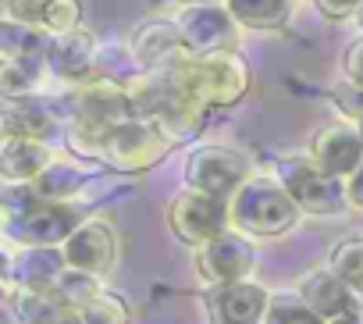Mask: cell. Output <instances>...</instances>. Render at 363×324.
Here are the masks:
<instances>
[{
	"label": "cell",
	"mask_w": 363,
	"mask_h": 324,
	"mask_svg": "<svg viewBox=\"0 0 363 324\" xmlns=\"http://www.w3.org/2000/svg\"><path fill=\"white\" fill-rule=\"evenodd\" d=\"M289 200L299 207V214H313V218H335L349 211L345 200V182L320 172L310 157H281L274 160V175H271Z\"/></svg>",
	"instance_id": "obj_5"
},
{
	"label": "cell",
	"mask_w": 363,
	"mask_h": 324,
	"mask_svg": "<svg viewBox=\"0 0 363 324\" xmlns=\"http://www.w3.org/2000/svg\"><path fill=\"white\" fill-rule=\"evenodd\" d=\"M43 200L33 193V186H4L0 189V218L4 221H15V218H26L29 211H36Z\"/></svg>",
	"instance_id": "obj_29"
},
{
	"label": "cell",
	"mask_w": 363,
	"mask_h": 324,
	"mask_svg": "<svg viewBox=\"0 0 363 324\" xmlns=\"http://www.w3.org/2000/svg\"><path fill=\"white\" fill-rule=\"evenodd\" d=\"M178 40L186 47L189 57L200 54H218V50H235V36L242 33L235 18L228 15L225 4H193V8H178L171 15Z\"/></svg>",
	"instance_id": "obj_9"
},
{
	"label": "cell",
	"mask_w": 363,
	"mask_h": 324,
	"mask_svg": "<svg viewBox=\"0 0 363 324\" xmlns=\"http://www.w3.org/2000/svg\"><path fill=\"white\" fill-rule=\"evenodd\" d=\"M296 296H299V299H303V306H306L310 313H317L324 324L342 320V317H359V313H363L359 296H356V292H349V289H345V285L328 271V267L303 274V278H299Z\"/></svg>",
	"instance_id": "obj_16"
},
{
	"label": "cell",
	"mask_w": 363,
	"mask_h": 324,
	"mask_svg": "<svg viewBox=\"0 0 363 324\" xmlns=\"http://www.w3.org/2000/svg\"><path fill=\"white\" fill-rule=\"evenodd\" d=\"M50 72L43 57H0V96L8 104L40 100L47 93Z\"/></svg>",
	"instance_id": "obj_20"
},
{
	"label": "cell",
	"mask_w": 363,
	"mask_h": 324,
	"mask_svg": "<svg viewBox=\"0 0 363 324\" xmlns=\"http://www.w3.org/2000/svg\"><path fill=\"white\" fill-rule=\"evenodd\" d=\"M193 264L196 274L218 289V285H235V281H250L257 271V242H250L239 232H221L211 242L193 250Z\"/></svg>",
	"instance_id": "obj_8"
},
{
	"label": "cell",
	"mask_w": 363,
	"mask_h": 324,
	"mask_svg": "<svg viewBox=\"0 0 363 324\" xmlns=\"http://www.w3.org/2000/svg\"><path fill=\"white\" fill-rule=\"evenodd\" d=\"M96 40L86 33V29H75L68 36H50L47 43V72L50 79H57L61 86L75 89V86H86L93 79V65H96Z\"/></svg>",
	"instance_id": "obj_14"
},
{
	"label": "cell",
	"mask_w": 363,
	"mask_h": 324,
	"mask_svg": "<svg viewBox=\"0 0 363 324\" xmlns=\"http://www.w3.org/2000/svg\"><path fill=\"white\" fill-rule=\"evenodd\" d=\"M171 75L207 114L235 107L253 86V72H250V65L242 61L239 50H218V54L186 57L182 65L171 68Z\"/></svg>",
	"instance_id": "obj_1"
},
{
	"label": "cell",
	"mask_w": 363,
	"mask_h": 324,
	"mask_svg": "<svg viewBox=\"0 0 363 324\" xmlns=\"http://www.w3.org/2000/svg\"><path fill=\"white\" fill-rule=\"evenodd\" d=\"M335 107L342 111V118H349V125H356L363 118V89H352V86H338L335 93Z\"/></svg>",
	"instance_id": "obj_32"
},
{
	"label": "cell",
	"mask_w": 363,
	"mask_h": 324,
	"mask_svg": "<svg viewBox=\"0 0 363 324\" xmlns=\"http://www.w3.org/2000/svg\"><path fill=\"white\" fill-rule=\"evenodd\" d=\"M328 271L349 292H356L363 299V235H349V239L335 242L328 253Z\"/></svg>",
	"instance_id": "obj_24"
},
{
	"label": "cell",
	"mask_w": 363,
	"mask_h": 324,
	"mask_svg": "<svg viewBox=\"0 0 363 324\" xmlns=\"http://www.w3.org/2000/svg\"><path fill=\"white\" fill-rule=\"evenodd\" d=\"M253 164L250 157L232 150V146H196L186 157V168H182V179H186V189L214 196V200H232L250 179H253Z\"/></svg>",
	"instance_id": "obj_6"
},
{
	"label": "cell",
	"mask_w": 363,
	"mask_h": 324,
	"mask_svg": "<svg viewBox=\"0 0 363 324\" xmlns=\"http://www.w3.org/2000/svg\"><path fill=\"white\" fill-rule=\"evenodd\" d=\"M299 207L271 175H253L232 200H228V225L232 232L257 239H281L299 225Z\"/></svg>",
	"instance_id": "obj_3"
},
{
	"label": "cell",
	"mask_w": 363,
	"mask_h": 324,
	"mask_svg": "<svg viewBox=\"0 0 363 324\" xmlns=\"http://www.w3.org/2000/svg\"><path fill=\"white\" fill-rule=\"evenodd\" d=\"M50 36L18 26L11 18H0V57H43Z\"/></svg>",
	"instance_id": "obj_25"
},
{
	"label": "cell",
	"mask_w": 363,
	"mask_h": 324,
	"mask_svg": "<svg viewBox=\"0 0 363 324\" xmlns=\"http://www.w3.org/2000/svg\"><path fill=\"white\" fill-rule=\"evenodd\" d=\"M61 257L68 271L104 278L118 260V232L107 218H82L79 228L61 242Z\"/></svg>",
	"instance_id": "obj_10"
},
{
	"label": "cell",
	"mask_w": 363,
	"mask_h": 324,
	"mask_svg": "<svg viewBox=\"0 0 363 324\" xmlns=\"http://www.w3.org/2000/svg\"><path fill=\"white\" fill-rule=\"evenodd\" d=\"M8 267H11V257H8L4 250H0V281H4V278H8Z\"/></svg>",
	"instance_id": "obj_37"
},
{
	"label": "cell",
	"mask_w": 363,
	"mask_h": 324,
	"mask_svg": "<svg viewBox=\"0 0 363 324\" xmlns=\"http://www.w3.org/2000/svg\"><path fill=\"white\" fill-rule=\"evenodd\" d=\"M50 146L36 139H18L0 153V175L8 186H33V179L50 164Z\"/></svg>",
	"instance_id": "obj_21"
},
{
	"label": "cell",
	"mask_w": 363,
	"mask_h": 324,
	"mask_svg": "<svg viewBox=\"0 0 363 324\" xmlns=\"http://www.w3.org/2000/svg\"><path fill=\"white\" fill-rule=\"evenodd\" d=\"M313 164L335 179H349L359 164H363V143L356 135V125L349 121H328L313 132L310 139V153H306Z\"/></svg>",
	"instance_id": "obj_12"
},
{
	"label": "cell",
	"mask_w": 363,
	"mask_h": 324,
	"mask_svg": "<svg viewBox=\"0 0 363 324\" xmlns=\"http://www.w3.org/2000/svg\"><path fill=\"white\" fill-rule=\"evenodd\" d=\"M50 324H82V317H79V310H61Z\"/></svg>",
	"instance_id": "obj_36"
},
{
	"label": "cell",
	"mask_w": 363,
	"mask_h": 324,
	"mask_svg": "<svg viewBox=\"0 0 363 324\" xmlns=\"http://www.w3.org/2000/svg\"><path fill=\"white\" fill-rule=\"evenodd\" d=\"M82 221V203H40L26 218L4 221V232L18 246H61Z\"/></svg>",
	"instance_id": "obj_11"
},
{
	"label": "cell",
	"mask_w": 363,
	"mask_h": 324,
	"mask_svg": "<svg viewBox=\"0 0 363 324\" xmlns=\"http://www.w3.org/2000/svg\"><path fill=\"white\" fill-rule=\"evenodd\" d=\"M128 50L135 57V65L143 72H171L174 65H182L189 54L178 40V29L171 18H146L132 29L128 36Z\"/></svg>",
	"instance_id": "obj_13"
},
{
	"label": "cell",
	"mask_w": 363,
	"mask_h": 324,
	"mask_svg": "<svg viewBox=\"0 0 363 324\" xmlns=\"http://www.w3.org/2000/svg\"><path fill=\"white\" fill-rule=\"evenodd\" d=\"M61 118H57V104L40 96V100H22V104H8L0 111V153L18 139H36L47 143L57 132Z\"/></svg>",
	"instance_id": "obj_17"
},
{
	"label": "cell",
	"mask_w": 363,
	"mask_h": 324,
	"mask_svg": "<svg viewBox=\"0 0 363 324\" xmlns=\"http://www.w3.org/2000/svg\"><path fill=\"white\" fill-rule=\"evenodd\" d=\"M164 225L171 228V235L178 242H186L193 250L232 228L228 225V203L203 196V193H193V189H182V193L171 196V203L164 207Z\"/></svg>",
	"instance_id": "obj_7"
},
{
	"label": "cell",
	"mask_w": 363,
	"mask_h": 324,
	"mask_svg": "<svg viewBox=\"0 0 363 324\" xmlns=\"http://www.w3.org/2000/svg\"><path fill=\"white\" fill-rule=\"evenodd\" d=\"M313 8H317L324 18H331V22H345V18H352V11L359 8V0H313Z\"/></svg>",
	"instance_id": "obj_33"
},
{
	"label": "cell",
	"mask_w": 363,
	"mask_h": 324,
	"mask_svg": "<svg viewBox=\"0 0 363 324\" xmlns=\"http://www.w3.org/2000/svg\"><path fill=\"white\" fill-rule=\"evenodd\" d=\"M143 75V68L135 65L128 43H100L96 47V65H93V79L89 82H111L118 89H128L135 79Z\"/></svg>",
	"instance_id": "obj_23"
},
{
	"label": "cell",
	"mask_w": 363,
	"mask_h": 324,
	"mask_svg": "<svg viewBox=\"0 0 363 324\" xmlns=\"http://www.w3.org/2000/svg\"><path fill=\"white\" fill-rule=\"evenodd\" d=\"M225 8L250 33H281L292 18V0H225Z\"/></svg>",
	"instance_id": "obj_22"
},
{
	"label": "cell",
	"mask_w": 363,
	"mask_h": 324,
	"mask_svg": "<svg viewBox=\"0 0 363 324\" xmlns=\"http://www.w3.org/2000/svg\"><path fill=\"white\" fill-rule=\"evenodd\" d=\"M264 324H324V320L317 313H310L296 292H281V296H271Z\"/></svg>",
	"instance_id": "obj_28"
},
{
	"label": "cell",
	"mask_w": 363,
	"mask_h": 324,
	"mask_svg": "<svg viewBox=\"0 0 363 324\" xmlns=\"http://www.w3.org/2000/svg\"><path fill=\"white\" fill-rule=\"evenodd\" d=\"M79 317H82V324H128V306H125L121 296L100 289V292L79 310Z\"/></svg>",
	"instance_id": "obj_27"
},
{
	"label": "cell",
	"mask_w": 363,
	"mask_h": 324,
	"mask_svg": "<svg viewBox=\"0 0 363 324\" xmlns=\"http://www.w3.org/2000/svg\"><path fill=\"white\" fill-rule=\"evenodd\" d=\"M363 317V313H359ZM359 317H342V320H331V324H359Z\"/></svg>",
	"instance_id": "obj_40"
},
{
	"label": "cell",
	"mask_w": 363,
	"mask_h": 324,
	"mask_svg": "<svg viewBox=\"0 0 363 324\" xmlns=\"http://www.w3.org/2000/svg\"><path fill=\"white\" fill-rule=\"evenodd\" d=\"M153 4H174V8H193V4H225V0H153Z\"/></svg>",
	"instance_id": "obj_35"
},
{
	"label": "cell",
	"mask_w": 363,
	"mask_h": 324,
	"mask_svg": "<svg viewBox=\"0 0 363 324\" xmlns=\"http://www.w3.org/2000/svg\"><path fill=\"white\" fill-rule=\"evenodd\" d=\"M271 292L260 281H235V285H218L207 296V313L211 324H264Z\"/></svg>",
	"instance_id": "obj_15"
},
{
	"label": "cell",
	"mask_w": 363,
	"mask_h": 324,
	"mask_svg": "<svg viewBox=\"0 0 363 324\" xmlns=\"http://www.w3.org/2000/svg\"><path fill=\"white\" fill-rule=\"evenodd\" d=\"M50 0H8V18L18 22V26H29L40 33L43 26V11H47Z\"/></svg>",
	"instance_id": "obj_30"
},
{
	"label": "cell",
	"mask_w": 363,
	"mask_h": 324,
	"mask_svg": "<svg viewBox=\"0 0 363 324\" xmlns=\"http://www.w3.org/2000/svg\"><path fill=\"white\" fill-rule=\"evenodd\" d=\"M96 292H100V278H89V274H79V271H65L50 296L61 306H68V310H82Z\"/></svg>",
	"instance_id": "obj_26"
},
{
	"label": "cell",
	"mask_w": 363,
	"mask_h": 324,
	"mask_svg": "<svg viewBox=\"0 0 363 324\" xmlns=\"http://www.w3.org/2000/svg\"><path fill=\"white\" fill-rule=\"evenodd\" d=\"M68 271L61 246H22L11 257L8 278L18 285V292H54L57 278Z\"/></svg>",
	"instance_id": "obj_18"
},
{
	"label": "cell",
	"mask_w": 363,
	"mask_h": 324,
	"mask_svg": "<svg viewBox=\"0 0 363 324\" xmlns=\"http://www.w3.org/2000/svg\"><path fill=\"white\" fill-rule=\"evenodd\" d=\"M0 232H4V218H0Z\"/></svg>",
	"instance_id": "obj_42"
},
{
	"label": "cell",
	"mask_w": 363,
	"mask_h": 324,
	"mask_svg": "<svg viewBox=\"0 0 363 324\" xmlns=\"http://www.w3.org/2000/svg\"><path fill=\"white\" fill-rule=\"evenodd\" d=\"M352 22H356V29H359V33H363V0H359V8H356V11H352Z\"/></svg>",
	"instance_id": "obj_38"
},
{
	"label": "cell",
	"mask_w": 363,
	"mask_h": 324,
	"mask_svg": "<svg viewBox=\"0 0 363 324\" xmlns=\"http://www.w3.org/2000/svg\"><path fill=\"white\" fill-rule=\"evenodd\" d=\"M167 150H171V135L164 128H157L153 121H143V118H128V121L114 125L89 150V160L111 168L114 175H143L160 164Z\"/></svg>",
	"instance_id": "obj_4"
},
{
	"label": "cell",
	"mask_w": 363,
	"mask_h": 324,
	"mask_svg": "<svg viewBox=\"0 0 363 324\" xmlns=\"http://www.w3.org/2000/svg\"><path fill=\"white\" fill-rule=\"evenodd\" d=\"M125 93L132 100L135 118L153 121L157 128H164L171 135V143L193 139L207 121V111L174 82L171 72H143Z\"/></svg>",
	"instance_id": "obj_2"
},
{
	"label": "cell",
	"mask_w": 363,
	"mask_h": 324,
	"mask_svg": "<svg viewBox=\"0 0 363 324\" xmlns=\"http://www.w3.org/2000/svg\"><path fill=\"white\" fill-rule=\"evenodd\" d=\"M4 303H8V285L0 281V310H4Z\"/></svg>",
	"instance_id": "obj_39"
},
{
	"label": "cell",
	"mask_w": 363,
	"mask_h": 324,
	"mask_svg": "<svg viewBox=\"0 0 363 324\" xmlns=\"http://www.w3.org/2000/svg\"><path fill=\"white\" fill-rule=\"evenodd\" d=\"M359 324H363V317H359Z\"/></svg>",
	"instance_id": "obj_43"
},
{
	"label": "cell",
	"mask_w": 363,
	"mask_h": 324,
	"mask_svg": "<svg viewBox=\"0 0 363 324\" xmlns=\"http://www.w3.org/2000/svg\"><path fill=\"white\" fill-rule=\"evenodd\" d=\"M356 135H359V143H363V118L356 121Z\"/></svg>",
	"instance_id": "obj_41"
},
{
	"label": "cell",
	"mask_w": 363,
	"mask_h": 324,
	"mask_svg": "<svg viewBox=\"0 0 363 324\" xmlns=\"http://www.w3.org/2000/svg\"><path fill=\"white\" fill-rule=\"evenodd\" d=\"M345 200H349V211H363V164L345 179Z\"/></svg>",
	"instance_id": "obj_34"
},
{
	"label": "cell",
	"mask_w": 363,
	"mask_h": 324,
	"mask_svg": "<svg viewBox=\"0 0 363 324\" xmlns=\"http://www.w3.org/2000/svg\"><path fill=\"white\" fill-rule=\"evenodd\" d=\"M96 168L79 164V160H50V164L33 179V193L43 203H79V196L96 186Z\"/></svg>",
	"instance_id": "obj_19"
},
{
	"label": "cell",
	"mask_w": 363,
	"mask_h": 324,
	"mask_svg": "<svg viewBox=\"0 0 363 324\" xmlns=\"http://www.w3.org/2000/svg\"><path fill=\"white\" fill-rule=\"evenodd\" d=\"M342 75H345V86L352 89H363V36L352 40L345 47V57H342Z\"/></svg>",
	"instance_id": "obj_31"
}]
</instances>
